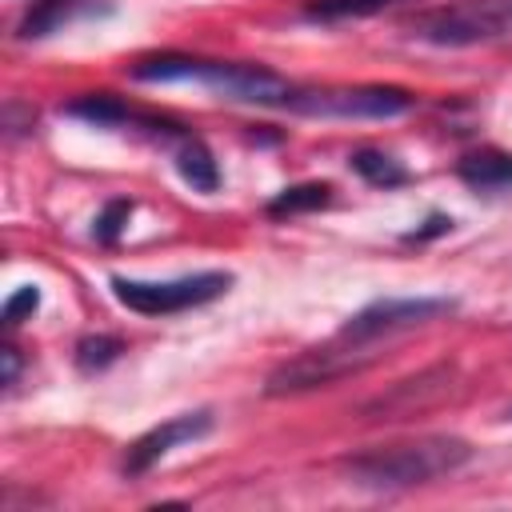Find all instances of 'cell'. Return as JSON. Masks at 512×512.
I'll return each instance as SVG.
<instances>
[{"label":"cell","mask_w":512,"mask_h":512,"mask_svg":"<svg viewBox=\"0 0 512 512\" xmlns=\"http://www.w3.org/2000/svg\"><path fill=\"white\" fill-rule=\"evenodd\" d=\"M232 284L228 272H196V276H180V280H112V292L124 308L140 312V316H168V312H184L196 304H208L216 296H224Z\"/></svg>","instance_id":"4"},{"label":"cell","mask_w":512,"mask_h":512,"mask_svg":"<svg viewBox=\"0 0 512 512\" xmlns=\"http://www.w3.org/2000/svg\"><path fill=\"white\" fill-rule=\"evenodd\" d=\"M456 172H460L464 184H472V188H480V192L512 188V156H508V152H496V148L468 152Z\"/></svg>","instance_id":"8"},{"label":"cell","mask_w":512,"mask_h":512,"mask_svg":"<svg viewBox=\"0 0 512 512\" xmlns=\"http://www.w3.org/2000/svg\"><path fill=\"white\" fill-rule=\"evenodd\" d=\"M508 416H512V412H508Z\"/></svg>","instance_id":"20"},{"label":"cell","mask_w":512,"mask_h":512,"mask_svg":"<svg viewBox=\"0 0 512 512\" xmlns=\"http://www.w3.org/2000/svg\"><path fill=\"white\" fill-rule=\"evenodd\" d=\"M448 228H452V220H448V216H432V220H428L424 228L408 232L404 240H408V244H420V240H428V236H440V232H448Z\"/></svg>","instance_id":"18"},{"label":"cell","mask_w":512,"mask_h":512,"mask_svg":"<svg viewBox=\"0 0 512 512\" xmlns=\"http://www.w3.org/2000/svg\"><path fill=\"white\" fill-rule=\"evenodd\" d=\"M92 8H96L92 0H32L28 16L20 20V36H24V40L48 36V32L64 28L68 20H76V16H84V12H92Z\"/></svg>","instance_id":"9"},{"label":"cell","mask_w":512,"mask_h":512,"mask_svg":"<svg viewBox=\"0 0 512 512\" xmlns=\"http://www.w3.org/2000/svg\"><path fill=\"white\" fill-rule=\"evenodd\" d=\"M348 164H352L368 184H376V188H400V184H408V168H404L396 156L380 152V148H356V152L348 156Z\"/></svg>","instance_id":"11"},{"label":"cell","mask_w":512,"mask_h":512,"mask_svg":"<svg viewBox=\"0 0 512 512\" xmlns=\"http://www.w3.org/2000/svg\"><path fill=\"white\" fill-rule=\"evenodd\" d=\"M132 80L148 84H172V80H200L224 100L240 104H264V108H292L296 88L280 80L268 68L256 64H216V60H192V56H148L132 64Z\"/></svg>","instance_id":"1"},{"label":"cell","mask_w":512,"mask_h":512,"mask_svg":"<svg viewBox=\"0 0 512 512\" xmlns=\"http://www.w3.org/2000/svg\"><path fill=\"white\" fill-rule=\"evenodd\" d=\"M412 108V92L404 88H328V92H300L292 96V112L308 116H344V120H388Z\"/></svg>","instance_id":"5"},{"label":"cell","mask_w":512,"mask_h":512,"mask_svg":"<svg viewBox=\"0 0 512 512\" xmlns=\"http://www.w3.org/2000/svg\"><path fill=\"white\" fill-rule=\"evenodd\" d=\"M332 200V184H296V188H284L268 212L272 216H292V212H312V208H324Z\"/></svg>","instance_id":"14"},{"label":"cell","mask_w":512,"mask_h":512,"mask_svg":"<svg viewBox=\"0 0 512 512\" xmlns=\"http://www.w3.org/2000/svg\"><path fill=\"white\" fill-rule=\"evenodd\" d=\"M0 356H4V388H12L16 376H20V352L16 348H4Z\"/></svg>","instance_id":"19"},{"label":"cell","mask_w":512,"mask_h":512,"mask_svg":"<svg viewBox=\"0 0 512 512\" xmlns=\"http://www.w3.org/2000/svg\"><path fill=\"white\" fill-rule=\"evenodd\" d=\"M64 112H68V116H80V120H88V124H96V128H116V124H132V120H136V112H132L128 104H120L116 96H108V92L80 96V100H72Z\"/></svg>","instance_id":"12"},{"label":"cell","mask_w":512,"mask_h":512,"mask_svg":"<svg viewBox=\"0 0 512 512\" xmlns=\"http://www.w3.org/2000/svg\"><path fill=\"white\" fill-rule=\"evenodd\" d=\"M120 352H124V344H120L116 336H84V340L76 344V364H80L84 372H96V368H108Z\"/></svg>","instance_id":"15"},{"label":"cell","mask_w":512,"mask_h":512,"mask_svg":"<svg viewBox=\"0 0 512 512\" xmlns=\"http://www.w3.org/2000/svg\"><path fill=\"white\" fill-rule=\"evenodd\" d=\"M176 172L184 176V184H192V192H216L220 188V168L208 152L204 140L196 136H184L180 148H176Z\"/></svg>","instance_id":"10"},{"label":"cell","mask_w":512,"mask_h":512,"mask_svg":"<svg viewBox=\"0 0 512 512\" xmlns=\"http://www.w3.org/2000/svg\"><path fill=\"white\" fill-rule=\"evenodd\" d=\"M208 428H212V416H208V412H184V416H172V420L156 424L152 432H144V436L128 448V456H124V472H128V476L148 472V468H152L156 460H164L176 444L200 440Z\"/></svg>","instance_id":"7"},{"label":"cell","mask_w":512,"mask_h":512,"mask_svg":"<svg viewBox=\"0 0 512 512\" xmlns=\"http://www.w3.org/2000/svg\"><path fill=\"white\" fill-rule=\"evenodd\" d=\"M392 4L396 0H308L304 16L308 20H360V16H376Z\"/></svg>","instance_id":"13"},{"label":"cell","mask_w":512,"mask_h":512,"mask_svg":"<svg viewBox=\"0 0 512 512\" xmlns=\"http://www.w3.org/2000/svg\"><path fill=\"white\" fill-rule=\"evenodd\" d=\"M412 28L420 40L444 44V48L500 40V36H512V0H460L436 12H424Z\"/></svg>","instance_id":"3"},{"label":"cell","mask_w":512,"mask_h":512,"mask_svg":"<svg viewBox=\"0 0 512 512\" xmlns=\"http://www.w3.org/2000/svg\"><path fill=\"white\" fill-rule=\"evenodd\" d=\"M472 448L452 436H424L412 444H392V448H368L344 460V472L360 488H412L428 484L444 472H456L468 464Z\"/></svg>","instance_id":"2"},{"label":"cell","mask_w":512,"mask_h":512,"mask_svg":"<svg viewBox=\"0 0 512 512\" xmlns=\"http://www.w3.org/2000/svg\"><path fill=\"white\" fill-rule=\"evenodd\" d=\"M452 308L456 304L448 296H388V300H372L368 308H360L340 328V340L364 344V340H376V336H388V332H400V328H412V324H428L436 316H448Z\"/></svg>","instance_id":"6"},{"label":"cell","mask_w":512,"mask_h":512,"mask_svg":"<svg viewBox=\"0 0 512 512\" xmlns=\"http://www.w3.org/2000/svg\"><path fill=\"white\" fill-rule=\"evenodd\" d=\"M128 216H132V200H108L104 212H100L96 224H92V236H96L100 244H112V240L124 232Z\"/></svg>","instance_id":"16"},{"label":"cell","mask_w":512,"mask_h":512,"mask_svg":"<svg viewBox=\"0 0 512 512\" xmlns=\"http://www.w3.org/2000/svg\"><path fill=\"white\" fill-rule=\"evenodd\" d=\"M36 308H40V288H36V284H20V288L4 300V324L16 328V324H20L24 316H32Z\"/></svg>","instance_id":"17"}]
</instances>
